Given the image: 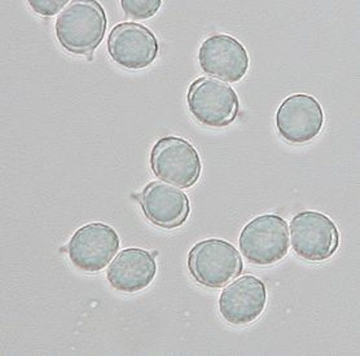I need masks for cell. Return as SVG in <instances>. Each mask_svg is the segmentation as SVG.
Masks as SVG:
<instances>
[{
    "instance_id": "cell-1",
    "label": "cell",
    "mask_w": 360,
    "mask_h": 356,
    "mask_svg": "<svg viewBox=\"0 0 360 356\" xmlns=\"http://www.w3.org/2000/svg\"><path fill=\"white\" fill-rule=\"evenodd\" d=\"M107 15L98 1H70L58 15L55 32L63 49L74 55H92L104 39Z\"/></svg>"
},
{
    "instance_id": "cell-2",
    "label": "cell",
    "mask_w": 360,
    "mask_h": 356,
    "mask_svg": "<svg viewBox=\"0 0 360 356\" xmlns=\"http://www.w3.org/2000/svg\"><path fill=\"white\" fill-rule=\"evenodd\" d=\"M188 268L197 283L209 289H221L241 275L244 265L232 243L209 239L189 251Z\"/></svg>"
},
{
    "instance_id": "cell-3",
    "label": "cell",
    "mask_w": 360,
    "mask_h": 356,
    "mask_svg": "<svg viewBox=\"0 0 360 356\" xmlns=\"http://www.w3.org/2000/svg\"><path fill=\"white\" fill-rule=\"evenodd\" d=\"M289 241L287 220L275 214L250 220L238 239L243 255L255 266H272L283 260L289 251Z\"/></svg>"
},
{
    "instance_id": "cell-4",
    "label": "cell",
    "mask_w": 360,
    "mask_h": 356,
    "mask_svg": "<svg viewBox=\"0 0 360 356\" xmlns=\"http://www.w3.org/2000/svg\"><path fill=\"white\" fill-rule=\"evenodd\" d=\"M189 112L198 123L212 129L227 127L236 120L240 103L229 83L214 78H198L187 95Z\"/></svg>"
},
{
    "instance_id": "cell-5",
    "label": "cell",
    "mask_w": 360,
    "mask_h": 356,
    "mask_svg": "<svg viewBox=\"0 0 360 356\" xmlns=\"http://www.w3.org/2000/svg\"><path fill=\"white\" fill-rule=\"evenodd\" d=\"M150 166L157 178L179 188L195 186L202 163L193 146L178 136H165L152 148Z\"/></svg>"
},
{
    "instance_id": "cell-6",
    "label": "cell",
    "mask_w": 360,
    "mask_h": 356,
    "mask_svg": "<svg viewBox=\"0 0 360 356\" xmlns=\"http://www.w3.org/2000/svg\"><path fill=\"white\" fill-rule=\"evenodd\" d=\"M292 246L300 258L320 263L330 258L340 245L335 222L318 211H301L290 220Z\"/></svg>"
},
{
    "instance_id": "cell-7",
    "label": "cell",
    "mask_w": 360,
    "mask_h": 356,
    "mask_svg": "<svg viewBox=\"0 0 360 356\" xmlns=\"http://www.w3.org/2000/svg\"><path fill=\"white\" fill-rule=\"evenodd\" d=\"M120 249V237L113 227L90 223L81 227L68 243V255L74 267L83 272L103 271Z\"/></svg>"
},
{
    "instance_id": "cell-8",
    "label": "cell",
    "mask_w": 360,
    "mask_h": 356,
    "mask_svg": "<svg viewBox=\"0 0 360 356\" xmlns=\"http://www.w3.org/2000/svg\"><path fill=\"white\" fill-rule=\"evenodd\" d=\"M275 122L281 138L290 144L302 146L319 135L324 125V112L315 97L295 94L278 106Z\"/></svg>"
},
{
    "instance_id": "cell-9",
    "label": "cell",
    "mask_w": 360,
    "mask_h": 356,
    "mask_svg": "<svg viewBox=\"0 0 360 356\" xmlns=\"http://www.w3.org/2000/svg\"><path fill=\"white\" fill-rule=\"evenodd\" d=\"M160 44L156 35L144 25L121 23L108 38V52L115 64L129 70L146 69L156 60Z\"/></svg>"
},
{
    "instance_id": "cell-10",
    "label": "cell",
    "mask_w": 360,
    "mask_h": 356,
    "mask_svg": "<svg viewBox=\"0 0 360 356\" xmlns=\"http://www.w3.org/2000/svg\"><path fill=\"white\" fill-rule=\"evenodd\" d=\"M198 63L205 74L229 83L241 81L249 69L245 47L226 34H213L205 39L198 51Z\"/></svg>"
},
{
    "instance_id": "cell-11",
    "label": "cell",
    "mask_w": 360,
    "mask_h": 356,
    "mask_svg": "<svg viewBox=\"0 0 360 356\" xmlns=\"http://www.w3.org/2000/svg\"><path fill=\"white\" fill-rule=\"evenodd\" d=\"M267 302L266 285L255 276L245 275L221 291L219 311L227 323L245 326L262 315Z\"/></svg>"
},
{
    "instance_id": "cell-12",
    "label": "cell",
    "mask_w": 360,
    "mask_h": 356,
    "mask_svg": "<svg viewBox=\"0 0 360 356\" xmlns=\"http://www.w3.org/2000/svg\"><path fill=\"white\" fill-rule=\"evenodd\" d=\"M139 201L149 222L165 229L183 226L191 211L188 196L162 182L149 183L140 193Z\"/></svg>"
},
{
    "instance_id": "cell-13",
    "label": "cell",
    "mask_w": 360,
    "mask_h": 356,
    "mask_svg": "<svg viewBox=\"0 0 360 356\" xmlns=\"http://www.w3.org/2000/svg\"><path fill=\"white\" fill-rule=\"evenodd\" d=\"M157 274L156 259L152 253L129 248L121 251L108 268V283L115 291L135 294L147 289Z\"/></svg>"
},
{
    "instance_id": "cell-14",
    "label": "cell",
    "mask_w": 360,
    "mask_h": 356,
    "mask_svg": "<svg viewBox=\"0 0 360 356\" xmlns=\"http://www.w3.org/2000/svg\"><path fill=\"white\" fill-rule=\"evenodd\" d=\"M161 0H122L124 15L132 20H148L155 16L158 9L161 8Z\"/></svg>"
},
{
    "instance_id": "cell-15",
    "label": "cell",
    "mask_w": 360,
    "mask_h": 356,
    "mask_svg": "<svg viewBox=\"0 0 360 356\" xmlns=\"http://www.w3.org/2000/svg\"><path fill=\"white\" fill-rule=\"evenodd\" d=\"M27 3L35 13L43 17H52L58 15L61 9L65 8L68 6L66 3H69V1H66V0H29Z\"/></svg>"
}]
</instances>
